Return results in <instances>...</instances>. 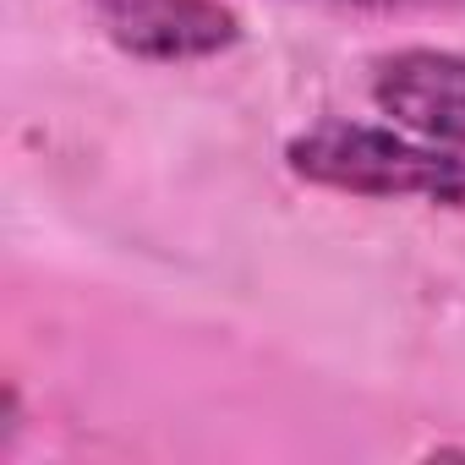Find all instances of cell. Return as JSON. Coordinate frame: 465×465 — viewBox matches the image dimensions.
<instances>
[{
	"label": "cell",
	"mask_w": 465,
	"mask_h": 465,
	"mask_svg": "<svg viewBox=\"0 0 465 465\" xmlns=\"http://www.w3.org/2000/svg\"><path fill=\"white\" fill-rule=\"evenodd\" d=\"M285 170L307 186L383 203H427L465 213V153L438 148L405 126L318 121L285 143Z\"/></svg>",
	"instance_id": "6da1fadb"
},
{
	"label": "cell",
	"mask_w": 465,
	"mask_h": 465,
	"mask_svg": "<svg viewBox=\"0 0 465 465\" xmlns=\"http://www.w3.org/2000/svg\"><path fill=\"white\" fill-rule=\"evenodd\" d=\"M99 34L153 66H186L213 61L242 45V17L224 0H88Z\"/></svg>",
	"instance_id": "7a4b0ae2"
},
{
	"label": "cell",
	"mask_w": 465,
	"mask_h": 465,
	"mask_svg": "<svg viewBox=\"0 0 465 465\" xmlns=\"http://www.w3.org/2000/svg\"><path fill=\"white\" fill-rule=\"evenodd\" d=\"M378 115H389L394 126L465 153V55L460 50H394L372 61V83H367Z\"/></svg>",
	"instance_id": "3957f363"
},
{
	"label": "cell",
	"mask_w": 465,
	"mask_h": 465,
	"mask_svg": "<svg viewBox=\"0 0 465 465\" xmlns=\"http://www.w3.org/2000/svg\"><path fill=\"white\" fill-rule=\"evenodd\" d=\"M334 6H367V12H460L465 0H334Z\"/></svg>",
	"instance_id": "277c9868"
}]
</instances>
